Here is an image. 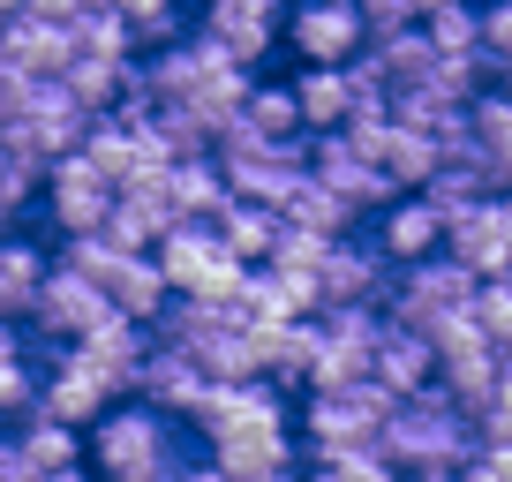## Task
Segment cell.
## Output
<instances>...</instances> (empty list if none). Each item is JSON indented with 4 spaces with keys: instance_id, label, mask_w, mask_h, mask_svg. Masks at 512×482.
<instances>
[{
    "instance_id": "6da1fadb",
    "label": "cell",
    "mask_w": 512,
    "mask_h": 482,
    "mask_svg": "<svg viewBox=\"0 0 512 482\" xmlns=\"http://www.w3.org/2000/svg\"><path fill=\"white\" fill-rule=\"evenodd\" d=\"M196 460H204V437L181 415L136 400V392L113 400L106 415L83 430V467H91L98 482H181Z\"/></svg>"
},
{
    "instance_id": "7a4b0ae2",
    "label": "cell",
    "mask_w": 512,
    "mask_h": 482,
    "mask_svg": "<svg viewBox=\"0 0 512 482\" xmlns=\"http://www.w3.org/2000/svg\"><path fill=\"white\" fill-rule=\"evenodd\" d=\"M475 452H482V422L437 385L400 400L392 422H384V460L400 467V475H460Z\"/></svg>"
},
{
    "instance_id": "3957f363",
    "label": "cell",
    "mask_w": 512,
    "mask_h": 482,
    "mask_svg": "<svg viewBox=\"0 0 512 482\" xmlns=\"http://www.w3.org/2000/svg\"><path fill=\"white\" fill-rule=\"evenodd\" d=\"M475 302H482V279L467 272L460 257H430V264H400L392 272V287H384V317L392 324H407V332H445V324H460V317H475Z\"/></svg>"
},
{
    "instance_id": "277c9868",
    "label": "cell",
    "mask_w": 512,
    "mask_h": 482,
    "mask_svg": "<svg viewBox=\"0 0 512 482\" xmlns=\"http://www.w3.org/2000/svg\"><path fill=\"white\" fill-rule=\"evenodd\" d=\"M392 392L384 385H354V392H302L294 407V430H302V452H384V422H392Z\"/></svg>"
},
{
    "instance_id": "5b68a950",
    "label": "cell",
    "mask_w": 512,
    "mask_h": 482,
    "mask_svg": "<svg viewBox=\"0 0 512 482\" xmlns=\"http://www.w3.org/2000/svg\"><path fill=\"white\" fill-rule=\"evenodd\" d=\"M151 257H159L166 287L189 294V302H226V309H234L241 279H249V264H241L234 249L219 241V226H211V219H181L174 234L151 249Z\"/></svg>"
},
{
    "instance_id": "8992f818",
    "label": "cell",
    "mask_w": 512,
    "mask_h": 482,
    "mask_svg": "<svg viewBox=\"0 0 512 482\" xmlns=\"http://www.w3.org/2000/svg\"><path fill=\"white\" fill-rule=\"evenodd\" d=\"M91 121H98V113L83 106V98L68 91L61 76H53V83H46V76H31L16 98H8V106H0V129H16L46 166H53V159H68V151H83Z\"/></svg>"
},
{
    "instance_id": "52a82bcc",
    "label": "cell",
    "mask_w": 512,
    "mask_h": 482,
    "mask_svg": "<svg viewBox=\"0 0 512 482\" xmlns=\"http://www.w3.org/2000/svg\"><path fill=\"white\" fill-rule=\"evenodd\" d=\"M369 53L362 0H287V61L294 68H347Z\"/></svg>"
},
{
    "instance_id": "ba28073f",
    "label": "cell",
    "mask_w": 512,
    "mask_h": 482,
    "mask_svg": "<svg viewBox=\"0 0 512 482\" xmlns=\"http://www.w3.org/2000/svg\"><path fill=\"white\" fill-rule=\"evenodd\" d=\"M196 31H204L226 61L264 76V61L287 53V0H196Z\"/></svg>"
},
{
    "instance_id": "9c48e42d",
    "label": "cell",
    "mask_w": 512,
    "mask_h": 482,
    "mask_svg": "<svg viewBox=\"0 0 512 482\" xmlns=\"http://www.w3.org/2000/svg\"><path fill=\"white\" fill-rule=\"evenodd\" d=\"M505 370H512V354L497 347L475 317H460V324H445V332H437V392H452L467 415H482V407L497 400Z\"/></svg>"
},
{
    "instance_id": "30bf717a",
    "label": "cell",
    "mask_w": 512,
    "mask_h": 482,
    "mask_svg": "<svg viewBox=\"0 0 512 482\" xmlns=\"http://www.w3.org/2000/svg\"><path fill=\"white\" fill-rule=\"evenodd\" d=\"M113 204H121V181H113L98 159H83V151L53 159L46 196H38V211H46V226H53V234H106Z\"/></svg>"
},
{
    "instance_id": "8fae6325",
    "label": "cell",
    "mask_w": 512,
    "mask_h": 482,
    "mask_svg": "<svg viewBox=\"0 0 512 482\" xmlns=\"http://www.w3.org/2000/svg\"><path fill=\"white\" fill-rule=\"evenodd\" d=\"M384 287H392V257L377 249L369 226L339 234L324 249V272H317V309H354V302H377L384 309Z\"/></svg>"
},
{
    "instance_id": "7c38bea8",
    "label": "cell",
    "mask_w": 512,
    "mask_h": 482,
    "mask_svg": "<svg viewBox=\"0 0 512 482\" xmlns=\"http://www.w3.org/2000/svg\"><path fill=\"white\" fill-rule=\"evenodd\" d=\"M113 400H128V377H121V370H106L91 347H68L61 362L46 370V415L76 422V430H91V422L106 415Z\"/></svg>"
},
{
    "instance_id": "4fadbf2b",
    "label": "cell",
    "mask_w": 512,
    "mask_h": 482,
    "mask_svg": "<svg viewBox=\"0 0 512 482\" xmlns=\"http://www.w3.org/2000/svg\"><path fill=\"white\" fill-rule=\"evenodd\" d=\"M113 317V302H106V287L98 279H83V272H68L61 257H53V272H46V287H38V302H31V332H46V339H91L98 324Z\"/></svg>"
},
{
    "instance_id": "5bb4252c",
    "label": "cell",
    "mask_w": 512,
    "mask_h": 482,
    "mask_svg": "<svg viewBox=\"0 0 512 482\" xmlns=\"http://www.w3.org/2000/svg\"><path fill=\"white\" fill-rule=\"evenodd\" d=\"M309 174H317V181H324V189H332L362 226L377 219L392 196H400V189H392V174H384L377 159H362L347 136H309Z\"/></svg>"
},
{
    "instance_id": "9a60e30c",
    "label": "cell",
    "mask_w": 512,
    "mask_h": 482,
    "mask_svg": "<svg viewBox=\"0 0 512 482\" xmlns=\"http://www.w3.org/2000/svg\"><path fill=\"white\" fill-rule=\"evenodd\" d=\"M369 234H377V249L392 257V272L400 264H430V257H445V234H452V219L430 204L422 189H400L392 204L369 219Z\"/></svg>"
},
{
    "instance_id": "2e32d148",
    "label": "cell",
    "mask_w": 512,
    "mask_h": 482,
    "mask_svg": "<svg viewBox=\"0 0 512 482\" xmlns=\"http://www.w3.org/2000/svg\"><path fill=\"white\" fill-rule=\"evenodd\" d=\"M445 249L482 279V287H490V279H512V219H505V204H497V196H482L475 211H460V219H452V234H445Z\"/></svg>"
},
{
    "instance_id": "e0dca14e",
    "label": "cell",
    "mask_w": 512,
    "mask_h": 482,
    "mask_svg": "<svg viewBox=\"0 0 512 482\" xmlns=\"http://www.w3.org/2000/svg\"><path fill=\"white\" fill-rule=\"evenodd\" d=\"M174 226H181V211H174V196H166V174H151V181H128L121 189V204H113V219H106V241L113 249H159Z\"/></svg>"
},
{
    "instance_id": "ac0fdd59",
    "label": "cell",
    "mask_w": 512,
    "mask_h": 482,
    "mask_svg": "<svg viewBox=\"0 0 512 482\" xmlns=\"http://www.w3.org/2000/svg\"><path fill=\"white\" fill-rule=\"evenodd\" d=\"M460 151L490 174L497 196L512 189V91H482L475 106H467V144ZM460 151H452V159H460Z\"/></svg>"
},
{
    "instance_id": "d6986e66",
    "label": "cell",
    "mask_w": 512,
    "mask_h": 482,
    "mask_svg": "<svg viewBox=\"0 0 512 482\" xmlns=\"http://www.w3.org/2000/svg\"><path fill=\"white\" fill-rule=\"evenodd\" d=\"M377 385L392 392V400L430 392L437 385V339L430 332H407V324L384 317V332H377Z\"/></svg>"
},
{
    "instance_id": "ffe728a7",
    "label": "cell",
    "mask_w": 512,
    "mask_h": 482,
    "mask_svg": "<svg viewBox=\"0 0 512 482\" xmlns=\"http://www.w3.org/2000/svg\"><path fill=\"white\" fill-rule=\"evenodd\" d=\"M98 287H106V302L121 309V317H144V324L174 302V287H166V272H159V257H151V249H113V264H106V279H98Z\"/></svg>"
},
{
    "instance_id": "44dd1931",
    "label": "cell",
    "mask_w": 512,
    "mask_h": 482,
    "mask_svg": "<svg viewBox=\"0 0 512 482\" xmlns=\"http://www.w3.org/2000/svg\"><path fill=\"white\" fill-rule=\"evenodd\" d=\"M369 61H377V76L392 83V98H400V91H422V83H437V76H445V53H437V38L422 31V23L369 38Z\"/></svg>"
},
{
    "instance_id": "7402d4cb",
    "label": "cell",
    "mask_w": 512,
    "mask_h": 482,
    "mask_svg": "<svg viewBox=\"0 0 512 482\" xmlns=\"http://www.w3.org/2000/svg\"><path fill=\"white\" fill-rule=\"evenodd\" d=\"M234 129L256 136V144H309L302 106H294V83L287 76H256L249 98H241V113H234Z\"/></svg>"
},
{
    "instance_id": "603a6c76",
    "label": "cell",
    "mask_w": 512,
    "mask_h": 482,
    "mask_svg": "<svg viewBox=\"0 0 512 482\" xmlns=\"http://www.w3.org/2000/svg\"><path fill=\"white\" fill-rule=\"evenodd\" d=\"M294 106H302L309 136H339L354 121V61L347 68H294Z\"/></svg>"
},
{
    "instance_id": "cb8c5ba5",
    "label": "cell",
    "mask_w": 512,
    "mask_h": 482,
    "mask_svg": "<svg viewBox=\"0 0 512 482\" xmlns=\"http://www.w3.org/2000/svg\"><path fill=\"white\" fill-rule=\"evenodd\" d=\"M204 385H211V377L196 370V362H189L181 347H166V339L144 354V370H136V400L166 407V415H181V422H189V407L204 400Z\"/></svg>"
},
{
    "instance_id": "d4e9b609",
    "label": "cell",
    "mask_w": 512,
    "mask_h": 482,
    "mask_svg": "<svg viewBox=\"0 0 512 482\" xmlns=\"http://www.w3.org/2000/svg\"><path fill=\"white\" fill-rule=\"evenodd\" d=\"M46 272H53V241H31L23 226L0 234V317H31Z\"/></svg>"
},
{
    "instance_id": "484cf974",
    "label": "cell",
    "mask_w": 512,
    "mask_h": 482,
    "mask_svg": "<svg viewBox=\"0 0 512 482\" xmlns=\"http://www.w3.org/2000/svg\"><path fill=\"white\" fill-rule=\"evenodd\" d=\"M166 196H174V211L181 219H219L226 211V166H219V151H196V159H174L166 166Z\"/></svg>"
},
{
    "instance_id": "4316f807",
    "label": "cell",
    "mask_w": 512,
    "mask_h": 482,
    "mask_svg": "<svg viewBox=\"0 0 512 482\" xmlns=\"http://www.w3.org/2000/svg\"><path fill=\"white\" fill-rule=\"evenodd\" d=\"M211 226H219V241L234 249L241 264H272L279 234H287V219H279L272 204H249V196H226V211H219Z\"/></svg>"
},
{
    "instance_id": "83f0119b",
    "label": "cell",
    "mask_w": 512,
    "mask_h": 482,
    "mask_svg": "<svg viewBox=\"0 0 512 482\" xmlns=\"http://www.w3.org/2000/svg\"><path fill=\"white\" fill-rule=\"evenodd\" d=\"M0 46H8V61L23 68V76H61L68 68V31L61 23H38V16H8L0 23Z\"/></svg>"
},
{
    "instance_id": "f1b7e54d",
    "label": "cell",
    "mask_w": 512,
    "mask_h": 482,
    "mask_svg": "<svg viewBox=\"0 0 512 482\" xmlns=\"http://www.w3.org/2000/svg\"><path fill=\"white\" fill-rule=\"evenodd\" d=\"M0 430H16V445L38 460V475H61V467H83V430L76 422H61V415H23V422H0Z\"/></svg>"
},
{
    "instance_id": "f546056e",
    "label": "cell",
    "mask_w": 512,
    "mask_h": 482,
    "mask_svg": "<svg viewBox=\"0 0 512 482\" xmlns=\"http://www.w3.org/2000/svg\"><path fill=\"white\" fill-rule=\"evenodd\" d=\"M445 136H422L407 129V121H392V144H384V174H392V189H430L437 174H445Z\"/></svg>"
},
{
    "instance_id": "4dcf8cb0",
    "label": "cell",
    "mask_w": 512,
    "mask_h": 482,
    "mask_svg": "<svg viewBox=\"0 0 512 482\" xmlns=\"http://www.w3.org/2000/svg\"><path fill=\"white\" fill-rule=\"evenodd\" d=\"M279 219H287V226H309V234H324V241H339V234H354V226H362V219H354V211L339 204V196L324 189L317 174H309L302 189L287 196V211H279Z\"/></svg>"
},
{
    "instance_id": "1f68e13d",
    "label": "cell",
    "mask_w": 512,
    "mask_h": 482,
    "mask_svg": "<svg viewBox=\"0 0 512 482\" xmlns=\"http://www.w3.org/2000/svg\"><path fill=\"white\" fill-rule=\"evenodd\" d=\"M422 31L437 38V53H445V61H482V16H475V0H452V8L422 16Z\"/></svg>"
},
{
    "instance_id": "d6a6232c",
    "label": "cell",
    "mask_w": 512,
    "mask_h": 482,
    "mask_svg": "<svg viewBox=\"0 0 512 482\" xmlns=\"http://www.w3.org/2000/svg\"><path fill=\"white\" fill-rule=\"evenodd\" d=\"M302 482H400V467L384 452H317L302 460Z\"/></svg>"
},
{
    "instance_id": "836d02e7",
    "label": "cell",
    "mask_w": 512,
    "mask_h": 482,
    "mask_svg": "<svg viewBox=\"0 0 512 482\" xmlns=\"http://www.w3.org/2000/svg\"><path fill=\"white\" fill-rule=\"evenodd\" d=\"M475 16H482V61H490V91L505 83L512 68V0H475Z\"/></svg>"
},
{
    "instance_id": "e575fe53",
    "label": "cell",
    "mask_w": 512,
    "mask_h": 482,
    "mask_svg": "<svg viewBox=\"0 0 512 482\" xmlns=\"http://www.w3.org/2000/svg\"><path fill=\"white\" fill-rule=\"evenodd\" d=\"M324 249H332L324 234H309V226H287V234H279V249H272V272L317 279V272H324Z\"/></svg>"
},
{
    "instance_id": "d590c367",
    "label": "cell",
    "mask_w": 512,
    "mask_h": 482,
    "mask_svg": "<svg viewBox=\"0 0 512 482\" xmlns=\"http://www.w3.org/2000/svg\"><path fill=\"white\" fill-rule=\"evenodd\" d=\"M475 324H482V332H490L497 347L512 354V279H490V287H482V302H475Z\"/></svg>"
},
{
    "instance_id": "8d00e7d4",
    "label": "cell",
    "mask_w": 512,
    "mask_h": 482,
    "mask_svg": "<svg viewBox=\"0 0 512 482\" xmlns=\"http://www.w3.org/2000/svg\"><path fill=\"white\" fill-rule=\"evenodd\" d=\"M460 482H512V445H482L475 460L460 467Z\"/></svg>"
},
{
    "instance_id": "74e56055",
    "label": "cell",
    "mask_w": 512,
    "mask_h": 482,
    "mask_svg": "<svg viewBox=\"0 0 512 482\" xmlns=\"http://www.w3.org/2000/svg\"><path fill=\"white\" fill-rule=\"evenodd\" d=\"M98 0H23V16H38V23H61V31H76L83 16H91Z\"/></svg>"
},
{
    "instance_id": "f35d334b",
    "label": "cell",
    "mask_w": 512,
    "mask_h": 482,
    "mask_svg": "<svg viewBox=\"0 0 512 482\" xmlns=\"http://www.w3.org/2000/svg\"><path fill=\"white\" fill-rule=\"evenodd\" d=\"M23 83H31V76H23V68H16V61H8V46H0V106H8V98H16V91H23Z\"/></svg>"
},
{
    "instance_id": "ab89813d",
    "label": "cell",
    "mask_w": 512,
    "mask_h": 482,
    "mask_svg": "<svg viewBox=\"0 0 512 482\" xmlns=\"http://www.w3.org/2000/svg\"><path fill=\"white\" fill-rule=\"evenodd\" d=\"M181 482H234V475H226V467H219V460H211V452H204V460H196V467H189V475H181Z\"/></svg>"
},
{
    "instance_id": "60d3db41",
    "label": "cell",
    "mask_w": 512,
    "mask_h": 482,
    "mask_svg": "<svg viewBox=\"0 0 512 482\" xmlns=\"http://www.w3.org/2000/svg\"><path fill=\"white\" fill-rule=\"evenodd\" d=\"M16 226H23V211L8 204V196H0V234H16Z\"/></svg>"
},
{
    "instance_id": "b9f144b4",
    "label": "cell",
    "mask_w": 512,
    "mask_h": 482,
    "mask_svg": "<svg viewBox=\"0 0 512 482\" xmlns=\"http://www.w3.org/2000/svg\"><path fill=\"white\" fill-rule=\"evenodd\" d=\"M46 482H98L91 467H61V475H46Z\"/></svg>"
},
{
    "instance_id": "7bdbcfd3",
    "label": "cell",
    "mask_w": 512,
    "mask_h": 482,
    "mask_svg": "<svg viewBox=\"0 0 512 482\" xmlns=\"http://www.w3.org/2000/svg\"><path fill=\"white\" fill-rule=\"evenodd\" d=\"M437 8H452V0H415V16H437Z\"/></svg>"
},
{
    "instance_id": "ee69618b",
    "label": "cell",
    "mask_w": 512,
    "mask_h": 482,
    "mask_svg": "<svg viewBox=\"0 0 512 482\" xmlns=\"http://www.w3.org/2000/svg\"><path fill=\"white\" fill-rule=\"evenodd\" d=\"M8 16H23V0H0V23H8Z\"/></svg>"
}]
</instances>
